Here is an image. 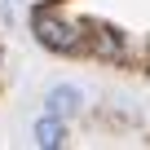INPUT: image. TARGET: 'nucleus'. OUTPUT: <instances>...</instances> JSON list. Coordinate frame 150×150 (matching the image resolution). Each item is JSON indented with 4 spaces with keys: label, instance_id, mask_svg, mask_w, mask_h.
Returning <instances> with one entry per match:
<instances>
[{
    "label": "nucleus",
    "instance_id": "nucleus-1",
    "mask_svg": "<svg viewBox=\"0 0 150 150\" xmlns=\"http://www.w3.org/2000/svg\"><path fill=\"white\" fill-rule=\"evenodd\" d=\"M31 31H35V40H40L44 49H53V53H80V49H84V31L75 27V22H66L62 13H53V9H40V13L31 18Z\"/></svg>",
    "mask_w": 150,
    "mask_h": 150
},
{
    "label": "nucleus",
    "instance_id": "nucleus-3",
    "mask_svg": "<svg viewBox=\"0 0 150 150\" xmlns=\"http://www.w3.org/2000/svg\"><path fill=\"white\" fill-rule=\"evenodd\" d=\"M62 141H66L62 119H57V115H44V119L35 124V146H49V150H53V146H62Z\"/></svg>",
    "mask_w": 150,
    "mask_h": 150
},
{
    "label": "nucleus",
    "instance_id": "nucleus-2",
    "mask_svg": "<svg viewBox=\"0 0 150 150\" xmlns=\"http://www.w3.org/2000/svg\"><path fill=\"white\" fill-rule=\"evenodd\" d=\"M75 110H80V88H71V84H57V88H49V115H57V119H71Z\"/></svg>",
    "mask_w": 150,
    "mask_h": 150
}]
</instances>
